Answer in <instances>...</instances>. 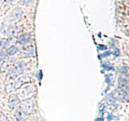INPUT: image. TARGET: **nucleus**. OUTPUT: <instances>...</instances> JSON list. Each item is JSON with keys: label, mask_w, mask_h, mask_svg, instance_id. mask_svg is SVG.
<instances>
[{"label": "nucleus", "mask_w": 129, "mask_h": 121, "mask_svg": "<svg viewBox=\"0 0 129 121\" xmlns=\"http://www.w3.org/2000/svg\"><path fill=\"white\" fill-rule=\"evenodd\" d=\"M26 67V63L24 61H20L13 68L12 71V75L13 76H17L22 73L23 72L25 68Z\"/></svg>", "instance_id": "obj_1"}, {"label": "nucleus", "mask_w": 129, "mask_h": 121, "mask_svg": "<svg viewBox=\"0 0 129 121\" xmlns=\"http://www.w3.org/2000/svg\"><path fill=\"white\" fill-rule=\"evenodd\" d=\"M22 30H23V28H22V26H14V27L9 28V29L7 30V33H6V35H7L8 37L16 36V35H18L19 33H20L22 31Z\"/></svg>", "instance_id": "obj_2"}, {"label": "nucleus", "mask_w": 129, "mask_h": 121, "mask_svg": "<svg viewBox=\"0 0 129 121\" xmlns=\"http://www.w3.org/2000/svg\"><path fill=\"white\" fill-rule=\"evenodd\" d=\"M20 108L23 110L27 114H28L32 112V109H33V102L30 100L23 102L22 103Z\"/></svg>", "instance_id": "obj_3"}, {"label": "nucleus", "mask_w": 129, "mask_h": 121, "mask_svg": "<svg viewBox=\"0 0 129 121\" xmlns=\"http://www.w3.org/2000/svg\"><path fill=\"white\" fill-rule=\"evenodd\" d=\"M18 103H19V99H18V97L16 95H12L10 97L9 102H8V107L11 109L14 108Z\"/></svg>", "instance_id": "obj_4"}, {"label": "nucleus", "mask_w": 129, "mask_h": 121, "mask_svg": "<svg viewBox=\"0 0 129 121\" xmlns=\"http://www.w3.org/2000/svg\"><path fill=\"white\" fill-rule=\"evenodd\" d=\"M30 39V34H23V35H21V36L18 38L17 42L21 44H25L29 41Z\"/></svg>", "instance_id": "obj_5"}, {"label": "nucleus", "mask_w": 129, "mask_h": 121, "mask_svg": "<svg viewBox=\"0 0 129 121\" xmlns=\"http://www.w3.org/2000/svg\"><path fill=\"white\" fill-rule=\"evenodd\" d=\"M27 113L25 112L23 110H22V108H20L19 109L17 110V113H16V117L18 118V120H23L25 119L26 117H27Z\"/></svg>", "instance_id": "obj_6"}, {"label": "nucleus", "mask_w": 129, "mask_h": 121, "mask_svg": "<svg viewBox=\"0 0 129 121\" xmlns=\"http://www.w3.org/2000/svg\"><path fill=\"white\" fill-rule=\"evenodd\" d=\"M36 54L35 48L31 47L27 50H25L22 53V55L23 57H28V56H34Z\"/></svg>", "instance_id": "obj_7"}, {"label": "nucleus", "mask_w": 129, "mask_h": 121, "mask_svg": "<svg viewBox=\"0 0 129 121\" xmlns=\"http://www.w3.org/2000/svg\"><path fill=\"white\" fill-rule=\"evenodd\" d=\"M22 15V10L20 9V8H17V9L13 11V12L12 13V15H11V19L13 20H15L17 18H19L20 17H21V15Z\"/></svg>", "instance_id": "obj_8"}, {"label": "nucleus", "mask_w": 129, "mask_h": 121, "mask_svg": "<svg viewBox=\"0 0 129 121\" xmlns=\"http://www.w3.org/2000/svg\"><path fill=\"white\" fill-rule=\"evenodd\" d=\"M17 52H18V49H17V47H16L15 46L13 45V46L9 47L7 49V51H6V54L8 55H14V54H15Z\"/></svg>", "instance_id": "obj_9"}, {"label": "nucleus", "mask_w": 129, "mask_h": 121, "mask_svg": "<svg viewBox=\"0 0 129 121\" xmlns=\"http://www.w3.org/2000/svg\"><path fill=\"white\" fill-rule=\"evenodd\" d=\"M7 42H8V40L6 39H2V40H0V54L2 52L3 49H4L6 47V45H7Z\"/></svg>", "instance_id": "obj_10"}, {"label": "nucleus", "mask_w": 129, "mask_h": 121, "mask_svg": "<svg viewBox=\"0 0 129 121\" xmlns=\"http://www.w3.org/2000/svg\"><path fill=\"white\" fill-rule=\"evenodd\" d=\"M114 101H115V98H114L113 96H112L111 95H109L107 98L108 103H110V104H112L114 102Z\"/></svg>", "instance_id": "obj_11"}, {"label": "nucleus", "mask_w": 129, "mask_h": 121, "mask_svg": "<svg viewBox=\"0 0 129 121\" xmlns=\"http://www.w3.org/2000/svg\"><path fill=\"white\" fill-rule=\"evenodd\" d=\"M103 66L105 68V70H108V71H110V70H113V68L111 66H110V65H107L105 64V65H103Z\"/></svg>", "instance_id": "obj_12"}, {"label": "nucleus", "mask_w": 129, "mask_h": 121, "mask_svg": "<svg viewBox=\"0 0 129 121\" xmlns=\"http://www.w3.org/2000/svg\"><path fill=\"white\" fill-rule=\"evenodd\" d=\"M111 78H112V75H106V82L108 83V84H110V82L112 81V80L111 79Z\"/></svg>", "instance_id": "obj_13"}, {"label": "nucleus", "mask_w": 129, "mask_h": 121, "mask_svg": "<svg viewBox=\"0 0 129 121\" xmlns=\"http://www.w3.org/2000/svg\"><path fill=\"white\" fill-rule=\"evenodd\" d=\"M110 54H111V52H110L106 51V52H105V53H103V54H101V55H100V57H101V58L105 57L108 56V55H110Z\"/></svg>", "instance_id": "obj_14"}, {"label": "nucleus", "mask_w": 129, "mask_h": 121, "mask_svg": "<svg viewBox=\"0 0 129 121\" xmlns=\"http://www.w3.org/2000/svg\"><path fill=\"white\" fill-rule=\"evenodd\" d=\"M98 48H99V49L101 50H106V47L104 45H99Z\"/></svg>", "instance_id": "obj_15"}, {"label": "nucleus", "mask_w": 129, "mask_h": 121, "mask_svg": "<svg viewBox=\"0 0 129 121\" xmlns=\"http://www.w3.org/2000/svg\"><path fill=\"white\" fill-rule=\"evenodd\" d=\"M103 119L102 118H98L95 120V121H103Z\"/></svg>", "instance_id": "obj_16"}, {"label": "nucleus", "mask_w": 129, "mask_h": 121, "mask_svg": "<svg viewBox=\"0 0 129 121\" xmlns=\"http://www.w3.org/2000/svg\"><path fill=\"white\" fill-rule=\"evenodd\" d=\"M0 121H2V120H1V118H0Z\"/></svg>", "instance_id": "obj_17"}, {"label": "nucleus", "mask_w": 129, "mask_h": 121, "mask_svg": "<svg viewBox=\"0 0 129 121\" xmlns=\"http://www.w3.org/2000/svg\"></svg>", "instance_id": "obj_18"}]
</instances>
